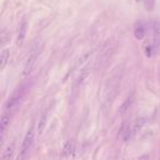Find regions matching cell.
I'll return each mask as SVG.
<instances>
[{"label": "cell", "instance_id": "1", "mask_svg": "<svg viewBox=\"0 0 160 160\" xmlns=\"http://www.w3.org/2000/svg\"><path fill=\"white\" fill-rule=\"evenodd\" d=\"M121 78V71H113V73L109 77L106 81L105 87H104V101H103V106L104 108H110L112 105L113 101L115 100V97L117 95V88H119V82Z\"/></svg>", "mask_w": 160, "mask_h": 160}, {"label": "cell", "instance_id": "2", "mask_svg": "<svg viewBox=\"0 0 160 160\" xmlns=\"http://www.w3.org/2000/svg\"><path fill=\"white\" fill-rule=\"evenodd\" d=\"M34 137H35V129H34V126H31L30 129L26 132L25 137L22 142L21 146V153H20V160H22V158L24 157L28 151H29L30 147L32 146L33 142H34Z\"/></svg>", "mask_w": 160, "mask_h": 160}, {"label": "cell", "instance_id": "3", "mask_svg": "<svg viewBox=\"0 0 160 160\" xmlns=\"http://www.w3.org/2000/svg\"><path fill=\"white\" fill-rule=\"evenodd\" d=\"M37 55H39V51L36 48L31 51V53L25 60V65L23 67V70H22V78H26L31 73L33 67H34V64H35V60H36Z\"/></svg>", "mask_w": 160, "mask_h": 160}, {"label": "cell", "instance_id": "4", "mask_svg": "<svg viewBox=\"0 0 160 160\" xmlns=\"http://www.w3.org/2000/svg\"><path fill=\"white\" fill-rule=\"evenodd\" d=\"M26 29H28V20L24 18L21 21V23H20V26H19L18 30V36H17V44H18V46H22L23 43H24V41H25Z\"/></svg>", "mask_w": 160, "mask_h": 160}, {"label": "cell", "instance_id": "5", "mask_svg": "<svg viewBox=\"0 0 160 160\" xmlns=\"http://www.w3.org/2000/svg\"><path fill=\"white\" fill-rule=\"evenodd\" d=\"M153 49L156 51L157 48H159L160 46V21H158V20H155V21H153Z\"/></svg>", "mask_w": 160, "mask_h": 160}, {"label": "cell", "instance_id": "6", "mask_svg": "<svg viewBox=\"0 0 160 160\" xmlns=\"http://www.w3.org/2000/svg\"><path fill=\"white\" fill-rule=\"evenodd\" d=\"M22 98V90L21 89H19L18 91H15L13 95H11V98L8 100L7 104H6V109L7 110H10L12 109L13 106H15L18 104L19 100Z\"/></svg>", "mask_w": 160, "mask_h": 160}, {"label": "cell", "instance_id": "7", "mask_svg": "<svg viewBox=\"0 0 160 160\" xmlns=\"http://www.w3.org/2000/svg\"><path fill=\"white\" fill-rule=\"evenodd\" d=\"M10 56V49L9 48H4L0 52V70H4L9 60Z\"/></svg>", "mask_w": 160, "mask_h": 160}, {"label": "cell", "instance_id": "8", "mask_svg": "<svg viewBox=\"0 0 160 160\" xmlns=\"http://www.w3.org/2000/svg\"><path fill=\"white\" fill-rule=\"evenodd\" d=\"M9 123H10V112H4L1 116V120H0V129H1L2 135L6 133V129L9 126Z\"/></svg>", "mask_w": 160, "mask_h": 160}, {"label": "cell", "instance_id": "9", "mask_svg": "<svg viewBox=\"0 0 160 160\" xmlns=\"http://www.w3.org/2000/svg\"><path fill=\"white\" fill-rule=\"evenodd\" d=\"M15 143L11 142L9 145L6 147L4 153H2V160H11L12 158V155L15 153Z\"/></svg>", "mask_w": 160, "mask_h": 160}, {"label": "cell", "instance_id": "10", "mask_svg": "<svg viewBox=\"0 0 160 160\" xmlns=\"http://www.w3.org/2000/svg\"><path fill=\"white\" fill-rule=\"evenodd\" d=\"M73 142L69 140V142L66 143V145L64 146V148H63V151H62V156L64 158H69L73 153Z\"/></svg>", "mask_w": 160, "mask_h": 160}, {"label": "cell", "instance_id": "11", "mask_svg": "<svg viewBox=\"0 0 160 160\" xmlns=\"http://www.w3.org/2000/svg\"><path fill=\"white\" fill-rule=\"evenodd\" d=\"M134 36L137 40H143L144 39V36H145V26H144L143 23L136 24L134 30Z\"/></svg>", "mask_w": 160, "mask_h": 160}, {"label": "cell", "instance_id": "12", "mask_svg": "<svg viewBox=\"0 0 160 160\" xmlns=\"http://www.w3.org/2000/svg\"><path fill=\"white\" fill-rule=\"evenodd\" d=\"M132 102H133V97L132 95H129L125 101H124V103L121 105V108H120V114H124V113H126L127 112V110L129 109L132 106Z\"/></svg>", "mask_w": 160, "mask_h": 160}, {"label": "cell", "instance_id": "13", "mask_svg": "<svg viewBox=\"0 0 160 160\" xmlns=\"http://www.w3.org/2000/svg\"><path fill=\"white\" fill-rule=\"evenodd\" d=\"M88 75H89V67L86 66L84 68H82V69L80 70L79 75H78V77H77V84H81V82H82V81H84V80L88 77Z\"/></svg>", "mask_w": 160, "mask_h": 160}, {"label": "cell", "instance_id": "14", "mask_svg": "<svg viewBox=\"0 0 160 160\" xmlns=\"http://www.w3.org/2000/svg\"><path fill=\"white\" fill-rule=\"evenodd\" d=\"M129 132H131V128L128 126V124L126 123L125 124V127H124V129H123V133H122V138H123L124 142H127L128 138H129V136H131Z\"/></svg>", "mask_w": 160, "mask_h": 160}, {"label": "cell", "instance_id": "15", "mask_svg": "<svg viewBox=\"0 0 160 160\" xmlns=\"http://www.w3.org/2000/svg\"><path fill=\"white\" fill-rule=\"evenodd\" d=\"M45 122H46V116H45V114H44L43 116L41 117L40 122H39V126H37V133L39 134H42V132L44 129V126H45Z\"/></svg>", "mask_w": 160, "mask_h": 160}, {"label": "cell", "instance_id": "16", "mask_svg": "<svg viewBox=\"0 0 160 160\" xmlns=\"http://www.w3.org/2000/svg\"><path fill=\"white\" fill-rule=\"evenodd\" d=\"M153 51H155V49H153V45H148V44H147V45L145 46V54H146L147 57H151Z\"/></svg>", "mask_w": 160, "mask_h": 160}, {"label": "cell", "instance_id": "17", "mask_svg": "<svg viewBox=\"0 0 160 160\" xmlns=\"http://www.w3.org/2000/svg\"><path fill=\"white\" fill-rule=\"evenodd\" d=\"M138 160H147V156H144V157H142V158H139Z\"/></svg>", "mask_w": 160, "mask_h": 160}, {"label": "cell", "instance_id": "18", "mask_svg": "<svg viewBox=\"0 0 160 160\" xmlns=\"http://www.w3.org/2000/svg\"><path fill=\"white\" fill-rule=\"evenodd\" d=\"M135 1H136V2H137V4H139V2H140V1H142V0H135Z\"/></svg>", "mask_w": 160, "mask_h": 160}]
</instances>
